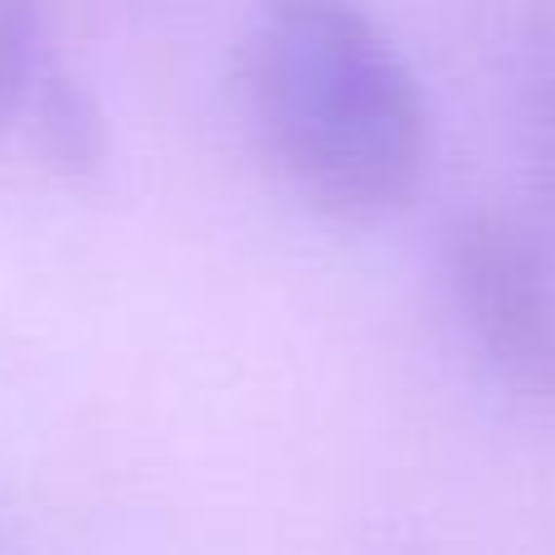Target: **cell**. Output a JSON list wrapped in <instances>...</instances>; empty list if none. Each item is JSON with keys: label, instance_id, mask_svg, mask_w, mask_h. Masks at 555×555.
<instances>
[{"label": "cell", "instance_id": "1", "mask_svg": "<svg viewBox=\"0 0 555 555\" xmlns=\"http://www.w3.org/2000/svg\"><path fill=\"white\" fill-rule=\"evenodd\" d=\"M240 98L259 152L307 210L375 224L420 191V78L361 0H249Z\"/></svg>", "mask_w": 555, "mask_h": 555}, {"label": "cell", "instance_id": "2", "mask_svg": "<svg viewBox=\"0 0 555 555\" xmlns=\"http://www.w3.org/2000/svg\"><path fill=\"white\" fill-rule=\"evenodd\" d=\"M449 302L492 380L531 404H555V269L537 240L507 215L453 224Z\"/></svg>", "mask_w": 555, "mask_h": 555}, {"label": "cell", "instance_id": "3", "mask_svg": "<svg viewBox=\"0 0 555 555\" xmlns=\"http://www.w3.org/2000/svg\"><path fill=\"white\" fill-rule=\"evenodd\" d=\"M517 122L537 205L555 230V0H531L517 39Z\"/></svg>", "mask_w": 555, "mask_h": 555}, {"label": "cell", "instance_id": "4", "mask_svg": "<svg viewBox=\"0 0 555 555\" xmlns=\"http://www.w3.org/2000/svg\"><path fill=\"white\" fill-rule=\"evenodd\" d=\"M25 132L35 142V152L54 171H68V176L93 171L98 156H103V117H98L93 98L64 74V64L35 93V103L25 113Z\"/></svg>", "mask_w": 555, "mask_h": 555}, {"label": "cell", "instance_id": "5", "mask_svg": "<svg viewBox=\"0 0 555 555\" xmlns=\"http://www.w3.org/2000/svg\"><path fill=\"white\" fill-rule=\"evenodd\" d=\"M54 68L44 0H0V132L25 127L29 103Z\"/></svg>", "mask_w": 555, "mask_h": 555}]
</instances>
